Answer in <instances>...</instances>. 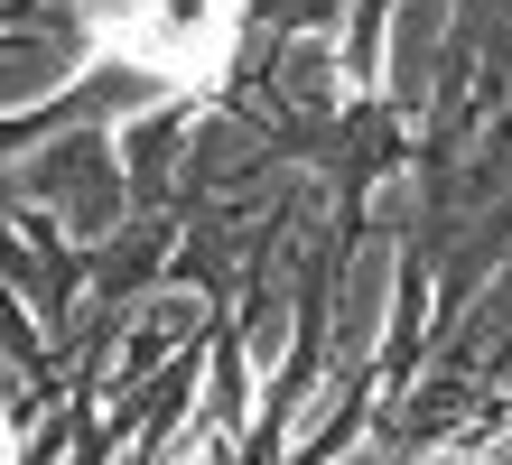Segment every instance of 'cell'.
Instances as JSON below:
<instances>
[{
  "mask_svg": "<svg viewBox=\"0 0 512 465\" xmlns=\"http://www.w3.org/2000/svg\"><path fill=\"white\" fill-rule=\"evenodd\" d=\"M103 38L149 75L205 84L233 47V0H103Z\"/></svg>",
  "mask_w": 512,
  "mask_h": 465,
  "instance_id": "6da1fadb",
  "label": "cell"
}]
</instances>
